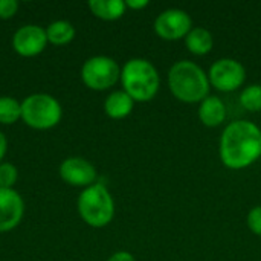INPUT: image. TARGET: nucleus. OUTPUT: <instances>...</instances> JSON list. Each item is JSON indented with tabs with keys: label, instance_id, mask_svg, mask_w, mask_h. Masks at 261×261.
Wrapping results in <instances>:
<instances>
[{
	"label": "nucleus",
	"instance_id": "obj_1",
	"mask_svg": "<svg viewBox=\"0 0 261 261\" xmlns=\"http://www.w3.org/2000/svg\"><path fill=\"white\" fill-rule=\"evenodd\" d=\"M219 156L229 170H243L261 158V130L246 119L228 124L220 136Z\"/></svg>",
	"mask_w": 261,
	"mask_h": 261
},
{
	"label": "nucleus",
	"instance_id": "obj_2",
	"mask_svg": "<svg viewBox=\"0 0 261 261\" xmlns=\"http://www.w3.org/2000/svg\"><path fill=\"white\" fill-rule=\"evenodd\" d=\"M168 87L176 99L185 104L202 102L210 96V80L205 70L188 60H180L168 70Z\"/></svg>",
	"mask_w": 261,
	"mask_h": 261
},
{
	"label": "nucleus",
	"instance_id": "obj_3",
	"mask_svg": "<svg viewBox=\"0 0 261 261\" xmlns=\"http://www.w3.org/2000/svg\"><path fill=\"white\" fill-rule=\"evenodd\" d=\"M121 83L124 92L138 102L151 101L161 86L158 69L145 58H132L121 69Z\"/></svg>",
	"mask_w": 261,
	"mask_h": 261
},
{
	"label": "nucleus",
	"instance_id": "obj_4",
	"mask_svg": "<svg viewBox=\"0 0 261 261\" xmlns=\"http://www.w3.org/2000/svg\"><path fill=\"white\" fill-rule=\"evenodd\" d=\"M78 213L84 223L92 228L107 226L115 216V202L102 184H93L83 190L78 197Z\"/></svg>",
	"mask_w": 261,
	"mask_h": 261
},
{
	"label": "nucleus",
	"instance_id": "obj_5",
	"mask_svg": "<svg viewBox=\"0 0 261 261\" xmlns=\"http://www.w3.org/2000/svg\"><path fill=\"white\" fill-rule=\"evenodd\" d=\"M63 116L60 102L47 93H34L21 102V119L35 130H49L55 127Z\"/></svg>",
	"mask_w": 261,
	"mask_h": 261
},
{
	"label": "nucleus",
	"instance_id": "obj_6",
	"mask_svg": "<svg viewBox=\"0 0 261 261\" xmlns=\"http://www.w3.org/2000/svg\"><path fill=\"white\" fill-rule=\"evenodd\" d=\"M81 80L92 90H107L121 80V69L113 58L96 55L83 64Z\"/></svg>",
	"mask_w": 261,
	"mask_h": 261
},
{
	"label": "nucleus",
	"instance_id": "obj_7",
	"mask_svg": "<svg viewBox=\"0 0 261 261\" xmlns=\"http://www.w3.org/2000/svg\"><path fill=\"white\" fill-rule=\"evenodd\" d=\"M208 80L210 84L220 92H234L245 84L246 69L234 58H220L211 64Z\"/></svg>",
	"mask_w": 261,
	"mask_h": 261
},
{
	"label": "nucleus",
	"instance_id": "obj_8",
	"mask_svg": "<svg viewBox=\"0 0 261 261\" xmlns=\"http://www.w3.org/2000/svg\"><path fill=\"white\" fill-rule=\"evenodd\" d=\"M193 29V20L184 9L170 8L161 12L154 20V32L167 41L185 38Z\"/></svg>",
	"mask_w": 261,
	"mask_h": 261
},
{
	"label": "nucleus",
	"instance_id": "obj_9",
	"mask_svg": "<svg viewBox=\"0 0 261 261\" xmlns=\"http://www.w3.org/2000/svg\"><path fill=\"white\" fill-rule=\"evenodd\" d=\"M47 44L46 29L37 24H26L15 31L12 47L21 57H35L44 50Z\"/></svg>",
	"mask_w": 261,
	"mask_h": 261
},
{
	"label": "nucleus",
	"instance_id": "obj_10",
	"mask_svg": "<svg viewBox=\"0 0 261 261\" xmlns=\"http://www.w3.org/2000/svg\"><path fill=\"white\" fill-rule=\"evenodd\" d=\"M24 214V202L14 188H0V232L17 228Z\"/></svg>",
	"mask_w": 261,
	"mask_h": 261
},
{
	"label": "nucleus",
	"instance_id": "obj_11",
	"mask_svg": "<svg viewBox=\"0 0 261 261\" xmlns=\"http://www.w3.org/2000/svg\"><path fill=\"white\" fill-rule=\"evenodd\" d=\"M96 168L83 158H67L60 165V177L72 185L87 188L96 180Z\"/></svg>",
	"mask_w": 261,
	"mask_h": 261
},
{
	"label": "nucleus",
	"instance_id": "obj_12",
	"mask_svg": "<svg viewBox=\"0 0 261 261\" xmlns=\"http://www.w3.org/2000/svg\"><path fill=\"white\" fill-rule=\"evenodd\" d=\"M199 119L203 125L206 127H219L223 124L225 118H226V107L225 102L216 96V95H210L206 96L199 107Z\"/></svg>",
	"mask_w": 261,
	"mask_h": 261
},
{
	"label": "nucleus",
	"instance_id": "obj_13",
	"mask_svg": "<svg viewBox=\"0 0 261 261\" xmlns=\"http://www.w3.org/2000/svg\"><path fill=\"white\" fill-rule=\"evenodd\" d=\"M133 106L135 101L124 90H116L106 98L104 112L112 119H124L132 113Z\"/></svg>",
	"mask_w": 261,
	"mask_h": 261
},
{
	"label": "nucleus",
	"instance_id": "obj_14",
	"mask_svg": "<svg viewBox=\"0 0 261 261\" xmlns=\"http://www.w3.org/2000/svg\"><path fill=\"white\" fill-rule=\"evenodd\" d=\"M184 40L188 50L199 57L210 54L214 46L213 34L205 28H193Z\"/></svg>",
	"mask_w": 261,
	"mask_h": 261
},
{
	"label": "nucleus",
	"instance_id": "obj_15",
	"mask_svg": "<svg viewBox=\"0 0 261 261\" xmlns=\"http://www.w3.org/2000/svg\"><path fill=\"white\" fill-rule=\"evenodd\" d=\"M89 8L92 14L101 20H118L125 14V2L122 0H90Z\"/></svg>",
	"mask_w": 261,
	"mask_h": 261
},
{
	"label": "nucleus",
	"instance_id": "obj_16",
	"mask_svg": "<svg viewBox=\"0 0 261 261\" xmlns=\"http://www.w3.org/2000/svg\"><path fill=\"white\" fill-rule=\"evenodd\" d=\"M47 41L55 46H63L70 43L75 38V28L67 20H57L52 21L46 29Z\"/></svg>",
	"mask_w": 261,
	"mask_h": 261
},
{
	"label": "nucleus",
	"instance_id": "obj_17",
	"mask_svg": "<svg viewBox=\"0 0 261 261\" xmlns=\"http://www.w3.org/2000/svg\"><path fill=\"white\" fill-rule=\"evenodd\" d=\"M21 119V102L11 96L0 98V124H15Z\"/></svg>",
	"mask_w": 261,
	"mask_h": 261
},
{
	"label": "nucleus",
	"instance_id": "obj_18",
	"mask_svg": "<svg viewBox=\"0 0 261 261\" xmlns=\"http://www.w3.org/2000/svg\"><path fill=\"white\" fill-rule=\"evenodd\" d=\"M240 104L243 109L257 113L261 112V86L260 84H251L243 89L240 93Z\"/></svg>",
	"mask_w": 261,
	"mask_h": 261
},
{
	"label": "nucleus",
	"instance_id": "obj_19",
	"mask_svg": "<svg viewBox=\"0 0 261 261\" xmlns=\"http://www.w3.org/2000/svg\"><path fill=\"white\" fill-rule=\"evenodd\" d=\"M17 177L18 173L12 164H0V188H12L14 184L17 182Z\"/></svg>",
	"mask_w": 261,
	"mask_h": 261
},
{
	"label": "nucleus",
	"instance_id": "obj_20",
	"mask_svg": "<svg viewBox=\"0 0 261 261\" xmlns=\"http://www.w3.org/2000/svg\"><path fill=\"white\" fill-rule=\"evenodd\" d=\"M246 223H248V228L255 234L261 237V206H254L248 217H246Z\"/></svg>",
	"mask_w": 261,
	"mask_h": 261
},
{
	"label": "nucleus",
	"instance_id": "obj_21",
	"mask_svg": "<svg viewBox=\"0 0 261 261\" xmlns=\"http://www.w3.org/2000/svg\"><path fill=\"white\" fill-rule=\"evenodd\" d=\"M17 11H18L17 0H0V18L8 20L14 17Z\"/></svg>",
	"mask_w": 261,
	"mask_h": 261
},
{
	"label": "nucleus",
	"instance_id": "obj_22",
	"mask_svg": "<svg viewBox=\"0 0 261 261\" xmlns=\"http://www.w3.org/2000/svg\"><path fill=\"white\" fill-rule=\"evenodd\" d=\"M107 261H136L135 260V257L130 254V252H127V251H119V252H115L110 258Z\"/></svg>",
	"mask_w": 261,
	"mask_h": 261
},
{
	"label": "nucleus",
	"instance_id": "obj_23",
	"mask_svg": "<svg viewBox=\"0 0 261 261\" xmlns=\"http://www.w3.org/2000/svg\"><path fill=\"white\" fill-rule=\"evenodd\" d=\"M125 6L133 9V11H139V9H144L148 6V2L147 0H127L125 2Z\"/></svg>",
	"mask_w": 261,
	"mask_h": 261
},
{
	"label": "nucleus",
	"instance_id": "obj_24",
	"mask_svg": "<svg viewBox=\"0 0 261 261\" xmlns=\"http://www.w3.org/2000/svg\"><path fill=\"white\" fill-rule=\"evenodd\" d=\"M6 150H8V141H6L5 135L0 132V161L5 158V154H6Z\"/></svg>",
	"mask_w": 261,
	"mask_h": 261
}]
</instances>
